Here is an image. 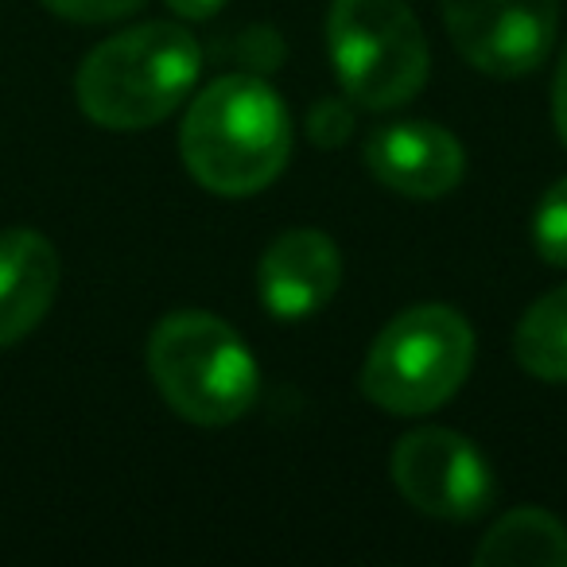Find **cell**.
I'll use <instances>...</instances> for the list:
<instances>
[{"mask_svg": "<svg viewBox=\"0 0 567 567\" xmlns=\"http://www.w3.org/2000/svg\"><path fill=\"white\" fill-rule=\"evenodd\" d=\"M43 9L74 24H113L141 9L144 0H40Z\"/></svg>", "mask_w": 567, "mask_h": 567, "instance_id": "cell-14", "label": "cell"}, {"mask_svg": "<svg viewBox=\"0 0 567 567\" xmlns=\"http://www.w3.org/2000/svg\"><path fill=\"white\" fill-rule=\"evenodd\" d=\"M365 167L396 195L432 203L458 187L466 172V152L443 125L396 121L365 141Z\"/></svg>", "mask_w": 567, "mask_h": 567, "instance_id": "cell-9", "label": "cell"}, {"mask_svg": "<svg viewBox=\"0 0 567 567\" xmlns=\"http://www.w3.org/2000/svg\"><path fill=\"white\" fill-rule=\"evenodd\" d=\"M474 564L486 567H567V528L556 513L540 505H520L497 517L482 544L474 548Z\"/></svg>", "mask_w": 567, "mask_h": 567, "instance_id": "cell-11", "label": "cell"}, {"mask_svg": "<svg viewBox=\"0 0 567 567\" xmlns=\"http://www.w3.org/2000/svg\"><path fill=\"white\" fill-rule=\"evenodd\" d=\"M167 9L183 20H210L218 9H226V0H167Z\"/></svg>", "mask_w": 567, "mask_h": 567, "instance_id": "cell-17", "label": "cell"}, {"mask_svg": "<svg viewBox=\"0 0 567 567\" xmlns=\"http://www.w3.org/2000/svg\"><path fill=\"white\" fill-rule=\"evenodd\" d=\"M59 252L40 229H0V350L24 342L59 296Z\"/></svg>", "mask_w": 567, "mask_h": 567, "instance_id": "cell-10", "label": "cell"}, {"mask_svg": "<svg viewBox=\"0 0 567 567\" xmlns=\"http://www.w3.org/2000/svg\"><path fill=\"white\" fill-rule=\"evenodd\" d=\"M308 133L319 148H339L350 133H354V110H350L342 97H327L311 110L308 117Z\"/></svg>", "mask_w": 567, "mask_h": 567, "instance_id": "cell-15", "label": "cell"}, {"mask_svg": "<svg viewBox=\"0 0 567 567\" xmlns=\"http://www.w3.org/2000/svg\"><path fill=\"white\" fill-rule=\"evenodd\" d=\"M342 284V252L323 229H284L257 265V296L280 323L323 311Z\"/></svg>", "mask_w": 567, "mask_h": 567, "instance_id": "cell-8", "label": "cell"}, {"mask_svg": "<svg viewBox=\"0 0 567 567\" xmlns=\"http://www.w3.org/2000/svg\"><path fill=\"white\" fill-rule=\"evenodd\" d=\"M443 28L474 71L525 79L556 43L559 0H443Z\"/></svg>", "mask_w": 567, "mask_h": 567, "instance_id": "cell-6", "label": "cell"}, {"mask_svg": "<svg viewBox=\"0 0 567 567\" xmlns=\"http://www.w3.org/2000/svg\"><path fill=\"white\" fill-rule=\"evenodd\" d=\"M513 354L525 373L551 385H567V284L551 288L520 316Z\"/></svg>", "mask_w": 567, "mask_h": 567, "instance_id": "cell-12", "label": "cell"}, {"mask_svg": "<svg viewBox=\"0 0 567 567\" xmlns=\"http://www.w3.org/2000/svg\"><path fill=\"white\" fill-rule=\"evenodd\" d=\"M327 51L347 102L396 110L427 82V40L404 0H334L327 12Z\"/></svg>", "mask_w": 567, "mask_h": 567, "instance_id": "cell-5", "label": "cell"}, {"mask_svg": "<svg viewBox=\"0 0 567 567\" xmlns=\"http://www.w3.org/2000/svg\"><path fill=\"white\" fill-rule=\"evenodd\" d=\"M203 71L198 40L179 24L152 20L97 43L79 66L74 94L94 125L136 133L167 121Z\"/></svg>", "mask_w": 567, "mask_h": 567, "instance_id": "cell-2", "label": "cell"}, {"mask_svg": "<svg viewBox=\"0 0 567 567\" xmlns=\"http://www.w3.org/2000/svg\"><path fill=\"white\" fill-rule=\"evenodd\" d=\"M474 365V331L447 303H416L389 319L362 362V393L393 416H424L463 389Z\"/></svg>", "mask_w": 567, "mask_h": 567, "instance_id": "cell-4", "label": "cell"}, {"mask_svg": "<svg viewBox=\"0 0 567 567\" xmlns=\"http://www.w3.org/2000/svg\"><path fill=\"white\" fill-rule=\"evenodd\" d=\"M551 121H556L559 141L567 144V48H564V55H559L556 82H551Z\"/></svg>", "mask_w": 567, "mask_h": 567, "instance_id": "cell-16", "label": "cell"}, {"mask_svg": "<svg viewBox=\"0 0 567 567\" xmlns=\"http://www.w3.org/2000/svg\"><path fill=\"white\" fill-rule=\"evenodd\" d=\"M533 245L548 265L567 268V179L551 183L533 214Z\"/></svg>", "mask_w": 567, "mask_h": 567, "instance_id": "cell-13", "label": "cell"}, {"mask_svg": "<svg viewBox=\"0 0 567 567\" xmlns=\"http://www.w3.org/2000/svg\"><path fill=\"white\" fill-rule=\"evenodd\" d=\"M179 152L198 187L221 198H249L292 156V121L260 74H221L190 102Z\"/></svg>", "mask_w": 567, "mask_h": 567, "instance_id": "cell-1", "label": "cell"}, {"mask_svg": "<svg viewBox=\"0 0 567 567\" xmlns=\"http://www.w3.org/2000/svg\"><path fill=\"white\" fill-rule=\"evenodd\" d=\"M148 373L172 412L198 427L234 424L260 393L257 358L210 311H172L159 319L148 339Z\"/></svg>", "mask_w": 567, "mask_h": 567, "instance_id": "cell-3", "label": "cell"}, {"mask_svg": "<svg viewBox=\"0 0 567 567\" xmlns=\"http://www.w3.org/2000/svg\"><path fill=\"white\" fill-rule=\"evenodd\" d=\"M393 482L412 509L440 520H474L494 502V471L466 435L416 427L393 447Z\"/></svg>", "mask_w": 567, "mask_h": 567, "instance_id": "cell-7", "label": "cell"}]
</instances>
